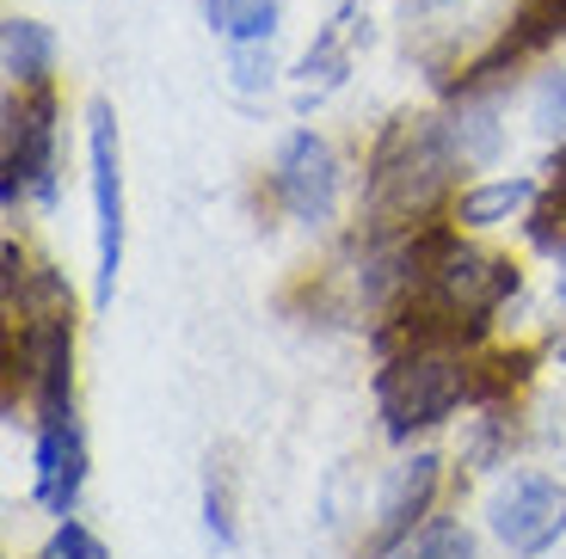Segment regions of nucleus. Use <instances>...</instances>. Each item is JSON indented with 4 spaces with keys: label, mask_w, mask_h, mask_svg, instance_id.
Wrapping results in <instances>:
<instances>
[{
    "label": "nucleus",
    "mask_w": 566,
    "mask_h": 559,
    "mask_svg": "<svg viewBox=\"0 0 566 559\" xmlns=\"http://www.w3.org/2000/svg\"><path fill=\"white\" fill-rule=\"evenodd\" d=\"M455 172V141L431 117H400L369 160V203L382 222H412L438 203V191Z\"/></svg>",
    "instance_id": "f257e3e1"
},
{
    "label": "nucleus",
    "mask_w": 566,
    "mask_h": 559,
    "mask_svg": "<svg viewBox=\"0 0 566 559\" xmlns=\"http://www.w3.org/2000/svg\"><path fill=\"white\" fill-rule=\"evenodd\" d=\"M462 393H468V369L455 363L450 350H443V345H412L407 357L382 376L388 436H412L419 424L450 419Z\"/></svg>",
    "instance_id": "f03ea898"
},
{
    "label": "nucleus",
    "mask_w": 566,
    "mask_h": 559,
    "mask_svg": "<svg viewBox=\"0 0 566 559\" xmlns=\"http://www.w3.org/2000/svg\"><path fill=\"white\" fill-rule=\"evenodd\" d=\"M56 98H50V86H31L25 98H7V184H0V197H7V210H13L19 197V179H31V191L50 197L56 191Z\"/></svg>",
    "instance_id": "7ed1b4c3"
},
{
    "label": "nucleus",
    "mask_w": 566,
    "mask_h": 559,
    "mask_svg": "<svg viewBox=\"0 0 566 559\" xmlns=\"http://www.w3.org/2000/svg\"><path fill=\"white\" fill-rule=\"evenodd\" d=\"M86 148H93V210H99V302H112L124 265V172H117V124L105 105H93L86 117Z\"/></svg>",
    "instance_id": "20e7f679"
},
{
    "label": "nucleus",
    "mask_w": 566,
    "mask_h": 559,
    "mask_svg": "<svg viewBox=\"0 0 566 559\" xmlns=\"http://www.w3.org/2000/svg\"><path fill=\"white\" fill-rule=\"evenodd\" d=\"M566 529V492L542 474H517L511 486H499L493 498V535L511 553H542Z\"/></svg>",
    "instance_id": "39448f33"
},
{
    "label": "nucleus",
    "mask_w": 566,
    "mask_h": 559,
    "mask_svg": "<svg viewBox=\"0 0 566 559\" xmlns=\"http://www.w3.org/2000/svg\"><path fill=\"white\" fill-rule=\"evenodd\" d=\"M431 289H438L443 314H455V320H481V314H493L499 302L517 289V265H505V259H481V252H468L462 240H455V246L443 252V265L431 271Z\"/></svg>",
    "instance_id": "423d86ee"
},
{
    "label": "nucleus",
    "mask_w": 566,
    "mask_h": 559,
    "mask_svg": "<svg viewBox=\"0 0 566 559\" xmlns=\"http://www.w3.org/2000/svg\"><path fill=\"white\" fill-rule=\"evenodd\" d=\"M277 191L290 203L296 222H326L333 215V197H339V167H333V148L321 136H290L277 160Z\"/></svg>",
    "instance_id": "0eeeda50"
},
{
    "label": "nucleus",
    "mask_w": 566,
    "mask_h": 559,
    "mask_svg": "<svg viewBox=\"0 0 566 559\" xmlns=\"http://www.w3.org/2000/svg\"><path fill=\"white\" fill-rule=\"evenodd\" d=\"M81 474H86V443L74 412H56V419H38V504L69 517L74 498H81Z\"/></svg>",
    "instance_id": "6e6552de"
},
{
    "label": "nucleus",
    "mask_w": 566,
    "mask_h": 559,
    "mask_svg": "<svg viewBox=\"0 0 566 559\" xmlns=\"http://www.w3.org/2000/svg\"><path fill=\"white\" fill-rule=\"evenodd\" d=\"M438 492V455H412L388 474V492H382V510H376V541H369V559L395 553L407 541V529L424 517V504Z\"/></svg>",
    "instance_id": "1a4fd4ad"
},
{
    "label": "nucleus",
    "mask_w": 566,
    "mask_h": 559,
    "mask_svg": "<svg viewBox=\"0 0 566 559\" xmlns=\"http://www.w3.org/2000/svg\"><path fill=\"white\" fill-rule=\"evenodd\" d=\"M0 56H7V74L19 86H43L50 81V56H56V43L38 19H7L0 25Z\"/></svg>",
    "instance_id": "9d476101"
},
{
    "label": "nucleus",
    "mask_w": 566,
    "mask_h": 559,
    "mask_svg": "<svg viewBox=\"0 0 566 559\" xmlns=\"http://www.w3.org/2000/svg\"><path fill=\"white\" fill-rule=\"evenodd\" d=\"M530 197H536L530 179H493V184H481V191L462 197V222L468 228H493V222H505V215L524 210Z\"/></svg>",
    "instance_id": "9b49d317"
},
{
    "label": "nucleus",
    "mask_w": 566,
    "mask_h": 559,
    "mask_svg": "<svg viewBox=\"0 0 566 559\" xmlns=\"http://www.w3.org/2000/svg\"><path fill=\"white\" fill-rule=\"evenodd\" d=\"M210 25L234 43H265L277 31V0H210Z\"/></svg>",
    "instance_id": "f8f14e48"
},
{
    "label": "nucleus",
    "mask_w": 566,
    "mask_h": 559,
    "mask_svg": "<svg viewBox=\"0 0 566 559\" xmlns=\"http://www.w3.org/2000/svg\"><path fill=\"white\" fill-rule=\"evenodd\" d=\"M566 31V0H524L517 7V19H511V50L517 56H530V50H548L554 38Z\"/></svg>",
    "instance_id": "ddd939ff"
},
{
    "label": "nucleus",
    "mask_w": 566,
    "mask_h": 559,
    "mask_svg": "<svg viewBox=\"0 0 566 559\" xmlns=\"http://www.w3.org/2000/svg\"><path fill=\"white\" fill-rule=\"evenodd\" d=\"M345 25H352V19H339V25H326V38L308 50V62H302V74H308V81L321 74V86H333V81L345 74V62H352V56H345Z\"/></svg>",
    "instance_id": "4468645a"
},
{
    "label": "nucleus",
    "mask_w": 566,
    "mask_h": 559,
    "mask_svg": "<svg viewBox=\"0 0 566 559\" xmlns=\"http://www.w3.org/2000/svg\"><path fill=\"white\" fill-rule=\"evenodd\" d=\"M400 559H474V541H468V529H450V523H443V529L419 535Z\"/></svg>",
    "instance_id": "2eb2a0df"
},
{
    "label": "nucleus",
    "mask_w": 566,
    "mask_h": 559,
    "mask_svg": "<svg viewBox=\"0 0 566 559\" xmlns=\"http://www.w3.org/2000/svg\"><path fill=\"white\" fill-rule=\"evenodd\" d=\"M50 559H112V553H105V547L93 541V535H86L81 523H62L56 541H50Z\"/></svg>",
    "instance_id": "dca6fc26"
},
{
    "label": "nucleus",
    "mask_w": 566,
    "mask_h": 559,
    "mask_svg": "<svg viewBox=\"0 0 566 559\" xmlns=\"http://www.w3.org/2000/svg\"><path fill=\"white\" fill-rule=\"evenodd\" d=\"M536 124L548 129V136H566V74L542 86V98H536Z\"/></svg>",
    "instance_id": "f3484780"
},
{
    "label": "nucleus",
    "mask_w": 566,
    "mask_h": 559,
    "mask_svg": "<svg viewBox=\"0 0 566 559\" xmlns=\"http://www.w3.org/2000/svg\"><path fill=\"white\" fill-rule=\"evenodd\" d=\"M234 81H241L247 93L271 81V56H265V43H241V50H234Z\"/></svg>",
    "instance_id": "a211bd4d"
},
{
    "label": "nucleus",
    "mask_w": 566,
    "mask_h": 559,
    "mask_svg": "<svg viewBox=\"0 0 566 559\" xmlns=\"http://www.w3.org/2000/svg\"><path fill=\"white\" fill-rule=\"evenodd\" d=\"M210 535H216V541H234V523H228V486H222V474H210Z\"/></svg>",
    "instance_id": "6ab92c4d"
},
{
    "label": "nucleus",
    "mask_w": 566,
    "mask_h": 559,
    "mask_svg": "<svg viewBox=\"0 0 566 559\" xmlns=\"http://www.w3.org/2000/svg\"><path fill=\"white\" fill-rule=\"evenodd\" d=\"M554 184L566 191V148H560V160H554Z\"/></svg>",
    "instance_id": "aec40b11"
},
{
    "label": "nucleus",
    "mask_w": 566,
    "mask_h": 559,
    "mask_svg": "<svg viewBox=\"0 0 566 559\" xmlns=\"http://www.w3.org/2000/svg\"><path fill=\"white\" fill-rule=\"evenodd\" d=\"M560 302H566V259H560Z\"/></svg>",
    "instance_id": "412c9836"
},
{
    "label": "nucleus",
    "mask_w": 566,
    "mask_h": 559,
    "mask_svg": "<svg viewBox=\"0 0 566 559\" xmlns=\"http://www.w3.org/2000/svg\"><path fill=\"white\" fill-rule=\"evenodd\" d=\"M560 363H566V345H560Z\"/></svg>",
    "instance_id": "4be33fe9"
}]
</instances>
